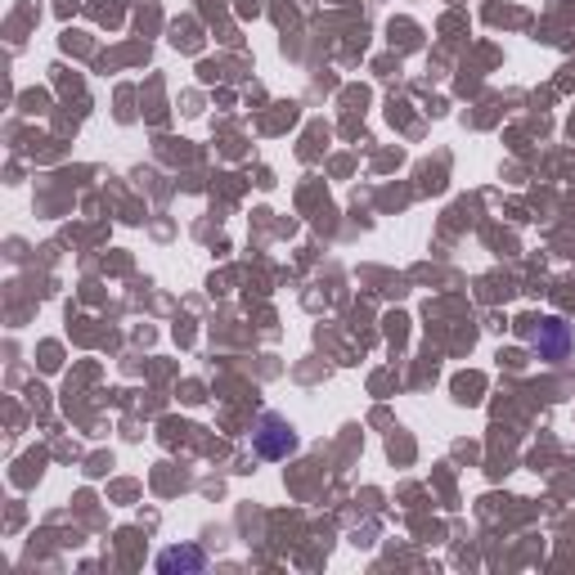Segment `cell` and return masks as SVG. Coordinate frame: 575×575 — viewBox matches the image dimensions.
Here are the masks:
<instances>
[{"label": "cell", "mask_w": 575, "mask_h": 575, "mask_svg": "<svg viewBox=\"0 0 575 575\" xmlns=\"http://www.w3.org/2000/svg\"><path fill=\"white\" fill-rule=\"evenodd\" d=\"M521 338L540 351V360H566L575 338H571V324L557 319V315H544V319H526L521 324Z\"/></svg>", "instance_id": "6da1fadb"}, {"label": "cell", "mask_w": 575, "mask_h": 575, "mask_svg": "<svg viewBox=\"0 0 575 575\" xmlns=\"http://www.w3.org/2000/svg\"><path fill=\"white\" fill-rule=\"evenodd\" d=\"M252 446H257L261 459H288V454L297 450V431L288 427L283 418L266 414V418L257 422V431H252Z\"/></svg>", "instance_id": "7a4b0ae2"}, {"label": "cell", "mask_w": 575, "mask_h": 575, "mask_svg": "<svg viewBox=\"0 0 575 575\" xmlns=\"http://www.w3.org/2000/svg\"><path fill=\"white\" fill-rule=\"evenodd\" d=\"M203 571L207 566V557L199 553V549H167L162 557H158V571Z\"/></svg>", "instance_id": "3957f363"}]
</instances>
